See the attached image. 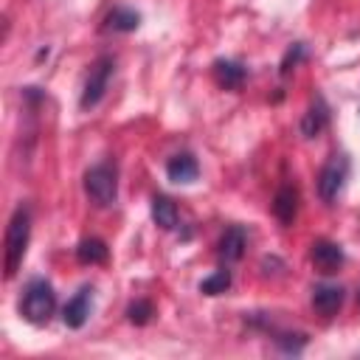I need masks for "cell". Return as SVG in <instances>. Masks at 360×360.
Segmentation results:
<instances>
[{
  "label": "cell",
  "mask_w": 360,
  "mask_h": 360,
  "mask_svg": "<svg viewBox=\"0 0 360 360\" xmlns=\"http://www.w3.org/2000/svg\"><path fill=\"white\" fill-rule=\"evenodd\" d=\"M152 219H155L158 228H163V231H174L177 222H180V211H177L174 200L166 197V194H158V197L152 200Z\"/></svg>",
  "instance_id": "obj_14"
},
{
  "label": "cell",
  "mask_w": 360,
  "mask_h": 360,
  "mask_svg": "<svg viewBox=\"0 0 360 360\" xmlns=\"http://www.w3.org/2000/svg\"><path fill=\"white\" fill-rule=\"evenodd\" d=\"M301 59H304V45H301V42H295V45L284 53V59H281V76H287V73H290Z\"/></svg>",
  "instance_id": "obj_19"
},
{
  "label": "cell",
  "mask_w": 360,
  "mask_h": 360,
  "mask_svg": "<svg viewBox=\"0 0 360 360\" xmlns=\"http://www.w3.org/2000/svg\"><path fill=\"white\" fill-rule=\"evenodd\" d=\"M245 245H248V233H245L242 225L225 228V233H222L219 242H217V256H219V262H222V264L239 262L242 253H245Z\"/></svg>",
  "instance_id": "obj_8"
},
{
  "label": "cell",
  "mask_w": 360,
  "mask_h": 360,
  "mask_svg": "<svg viewBox=\"0 0 360 360\" xmlns=\"http://www.w3.org/2000/svg\"><path fill=\"white\" fill-rule=\"evenodd\" d=\"M245 76H248V70H245L239 62H233V59H217V62H214V79H217V84L225 87V90L242 87Z\"/></svg>",
  "instance_id": "obj_13"
},
{
  "label": "cell",
  "mask_w": 360,
  "mask_h": 360,
  "mask_svg": "<svg viewBox=\"0 0 360 360\" xmlns=\"http://www.w3.org/2000/svg\"><path fill=\"white\" fill-rule=\"evenodd\" d=\"M152 315H155V307H152L149 301H143V298H138V301H132V304L127 307V318H129L132 323H138V326H143Z\"/></svg>",
  "instance_id": "obj_18"
},
{
  "label": "cell",
  "mask_w": 360,
  "mask_h": 360,
  "mask_svg": "<svg viewBox=\"0 0 360 360\" xmlns=\"http://www.w3.org/2000/svg\"><path fill=\"white\" fill-rule=\"evenodd\" d=\"M90 309H93V287H79L70 298H68V304H65V309H62V321H65V326H70V329H82L84 323H87V318H90Z\"/></svg>",
  "instance_id": "obj_6"
},
{
  "label": "cell",
  "mask_w": 360,
  "mask_h": 360,
  "mask_svg": "<svg viewBox=\"0 0 360 360\" xmlns=\"http://www.w3.org/2000/svg\"><path fill=\"white\" fill-rule=\"evenodd\" d=\"M346 174H349V160H346L343 155H332V158L323 163V169H321V174H318V197H321L326 205H332V202L340 197L343 183H346Z\"/></svg>",
  "instance_id": "obj_5"
},
{
  "label": "cell",
  "mask_w": 360,
  "mask_h": 360,
  "mask_svg": "<svg viewBox=\"0 0 360 360\" xmlns=\"http://www.w3.org/2000/svg\"><path fill=\"white\" fill-rule=\"evenodd\" d=\"M84 191L98 208H110L118 200V169L115 163L104 160L84 172Z\"/></svg>",
  "instance_id": "obj_3"
},
{
  "label": "cell",
  "mask_w": 360,
  "mask_h": 360,
  "mask_svg": "<svg viewBox=\"0 0 360 360\" xmlns=\"http://www.w3.org/2000/svg\"><path fill=\"white\" fill-rule=\"evenodd\" d=\"M112 70H115L112 56H98V59L90 65V73H87V79H84L82 98H79V107H82V110H93V107L104 98V93H107V87H110V79H112Z\"/></svg>",
  "instance_id": "obj_4"
},
{
  "label": "cell",
  "mask_w": 360,
  "mask_h": 360,
  "mask_svg": "<svg viewBox=\"0 0 360 360\" xmlns=\"http://www.w3.org/2000/svg\"><path fill=\"white\" fill-rule=\"evenodd\" d=\"M138 25H141V14L127 6H115L104 20V31H118V34H129Z\"/></svg>",
  "instance_id": "obj_15"
},
{
  "label": "cell",
  "mask_w": 360,
  "mask_h": 360,
  "mask_svg": "<svg viewBox=\"0 0 360 360\" xmlns=\"http://www.w3.org/2000/svg\"><path fill=\"white\" fill-rule=\"evenodd\" d=\"M56 309V292L51 287V281L45 278H31L22 290V298H20V315L34 323V326H42L51 321Z\"/></svg>",
  "instance_id": "obj_1"
},
{
  "label": "cell",
  "mask_w": 360,
  "mask_h": 360,
  "mask_svg": "<svg viewBox=\"0 0 360 360\" xmlns=\"http://www.w3.org/2000/svg\"><path fill=\"white\" fill-rule=\"evenodd\" d=\"M28 239H31V214L25 205H17L6 228V278H11L20 270L28 250Z\"/></svg>",
  "instance_id": "obj_2"
},
{
  "label": "cell",
  "mask_w": 360,
  "mask_h": 360,
  "mask_svg": "<svg viewBox=\"0 0 360 360\" xmlns=\"http://www.w3.org/2000/svg\"><path fill=\"white\" fill-rule=\"evenodd\" d=\"M228 287H231V270H228V264L200 281V292H205V295H219V292H225Z\"/></svg>",
  "instance_id": "obj_17"
},
{
  "label": "cell",
  "mask_w": 360,
  "mask_h": 360,
  "mask_svg": "<svg viewBox=\"0 0 360 360\" xmlns=\"http://www.w3.org/2000/svg\"><path fill=\"white\" fill-rule=\"evenodd\" d=\"M343 287H338V284H318L315 290H312V307H315V312L318 315H323V318H332V315H338L340 312V307H343Z\"/></svg>",
  "instance_id": "obj_9"
},
{
  "label": "cell",
  "mask_w": 360,
  "mask_h": 360,
  "mask_svg": "<svg viewBox=\"0 0 360 360\" xmlns=\"http://www.w3.org/2000/svg\"><path fill=\"white\" fill-rule=\"evenodd\" d=\"M166 177L172 183H194L200 177V163L191 152H180L166 160Z\"/></svg>",
  "instance_id": "obj_11"
},
{
  "label": "cell",
  "mask_w": 360,
  "mask_h": 360,
  "mask_svg": "<svg viewBox=\"0 0 360 360\" xmlns=\"http://www.w3.org/2000/svg\"><path fill=\"white\" fill-rule=\"evenodd\" d=\"M273 214L281 225H292L295 214H298V191L295 186H281L273 197Z\"/></svg>",
  "instance_id": "obj_12"
},
{
  "label": "cell",
  "mask_w": 360,
  "mask_h": 360,
  "mask_svg": "<svg viewBox=\"0 0 360 360\" xmlns=\"http://www.w3.org/2000/svg\"><path fill=\"white\" fill-rule=\"evenodd\" d=\"M107 253H110L107 245L101 239H96V236H87V239H82L76 245V259L82 264H101V262H107Z\"/></svg>",
  "instance_id": "obj_16"
},
{
  "label": "cell",
  "mask_w": 360,
  "mask_h": 360,
  "mask_svg": "<svg viewBox=\"0 0 360 360\" xmlns=\"http://www.w3.org/2000/svg\"><path fill=\"white\" fill-rule=\"evenodd\" d=\"M309 259H312V267H315L318 273H323V276L338 273V270L343 267V262H346L340 245H335V242H329V239H318V242H312Z\"/></svg>",
  "instance_id": "obj_7"
},
{
  "label": "cell",
  "mask_w": 360,
  "mask_h": 360,
  "mask_svg": "<svg viewBox=\"0 0 360 360\" xmlns=\"http://www.w3.org/2000/svg\"><path fill=\"white\" fill-rule=\"evenodd\" d=\"M329 124V107L323 101V96H315L301 118V135L304 138H318Z\"/></svg>",
  "instance_id": "obj_10"
}]
</instances>
